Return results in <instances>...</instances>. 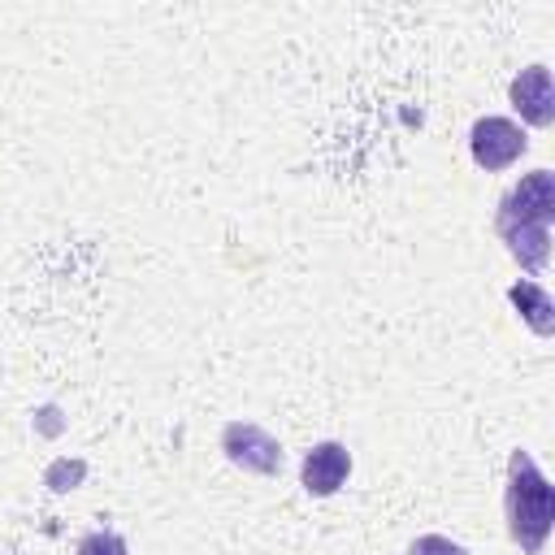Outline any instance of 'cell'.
<instances>
[{
  "label": "cell",
  "mask_w": 555,
  "mask_h": 555,
  "mask_svg": "<svg viewBox=\"0 0 555 555\" xmlns=\"http://www.w3.org/2000/svg\"><path fill=\"white\" fill-rule=\"evenodd\" d=\"M503 512H507V533L525 555H542L551 525H555V486L546 473L533 464L529 451L507 455V490H503Z\"/></svg>",
  "instance_id": "1"
},
{
  "label": "cell",
  "mask_w": 555,
  "mask_h": 555,
  "mask_svg": "<svg viewBox=\"0 0 555 555\" xmlns=\"http://www.w3.org/2000/svg\"><path fill=\"white\" fill-rule=\"evenodd\" d=\"M551 217H555V173L533 169L499 199L494 225H551Z\"/></svg>",
  "instance_id": "2"
},
{
  "label": "cell",
  "mask_w": 555,
  "mask_h": 555,
  "mask_svg": "<svg viewBox=\"0 0 555 555\" xmlns=\"http://www.w3.org/2000/svg\"><path fill=\"white\" fill-rule=\"evenodd\" d=\"M529 139L512 117H477L468 130V152L486 173H503L525 156Z\"/></svg>",
  "instance_id": "3"
},
{
  "label": "cell",
  "mask_w": 555,
  "mask_h": 555,
  "mask_svg": "<svg viewBox=\"0 0 555 555\" xmlns=\"http://www.w3.org/2000/svg\"><path fill=\"white\" fill-rule=\"evenodd\" d=\"M221 451L234 468L256 473V477H273L282 468V442L251 421H230L221 429Z\"/></svg>",
  "instance_id": "4"
},
{
  "label": "cell",
  "mask_w": 555,
  "mask_h": 555,
  "mask_svg": "<svg viewBox=\"0 0 555 555\" xmlns=\"http://www.w3.org/2000/svg\"><path fill=\"white\" fill-rule=\"evenodd\" d=\"M351 477V451L343 442H317L308 455H304V468H299V481L308 494L317 499H330L343 490V481Z\"/></svg>",
  "instance_id": "5"
},
{
  "label": "cell",
  "mask_w": 555,
  "mask_h": 555,
  "mask_svg": "<svg viewBox=\"0 0 555 555\" xmlns=\"http://www.w3.org/2000/svg\"><path fill=\"white\" fill-rule=\"evenodd\" d=\"M507 100H512V108L529 126H551L555 121V82H551V69L546 65L520 69L512 78V87H507Z\"/></svg>",
  "instance_id": "6"
},
{
  "label": "cell",
  "mask_w": 555,
  "mask_h": 555,
  "mask_svg": "<svg viewBox=\"0 0 555 555\" xmlns=\"http://www.w3.org/2000/svg\"><path fill=\"white\" fill-rule=\"evenodd\" d=\"M499 238L525 273H538L551 260V225H499Z\"/></svg>",
  "instance_id": "7"
},
{
  "label": "cell",
  "mask_w": 555,
  "mask_h": 555,
  "mask_svg": "<svg viewBox=\"0 0 555 555\" xmlns=\"http://www.w3.org/2000/svg\"><path fill=\"white\" fill-rule=\"evenodd\" d=\"M507 299H512V308L520 312V321H525L533 334H542V338L555 334V304H551V295H546L538 282H516V286H507Z\"/></svg>",
  "instance_id": "8"
},
{
  "label": "cell",
  "mask_w": 555,
  "mask_h": 555,
  "mask_svg": "<svg viewBox=\"0 0 555 555\" xmlns=\"http://www.w3.org/2000/svg\"><path fill=\"white\" fill-rule=\"evenodd\" d=\"M78 555H130V546H126L121 533H113V529H95V533H87V538L78 542Z\"/></svg>",
  "instance_id": "9"
},
{
  "label": "cell",
  "mask_w": 555,
  "mask_h": 555,
  "mask_svg": "<svg viewBox=\"0 0 555 555\" xmlns=\"http://www.w3.org/2000/svg\"><path fill=\"white\" fill-rule=\"evenodd\" d=\"M408 555H468V551L460 542L442 538V533H421V538L408 542Z\"/></svg>",
  "instance_id": "10"
}]
</instances>
